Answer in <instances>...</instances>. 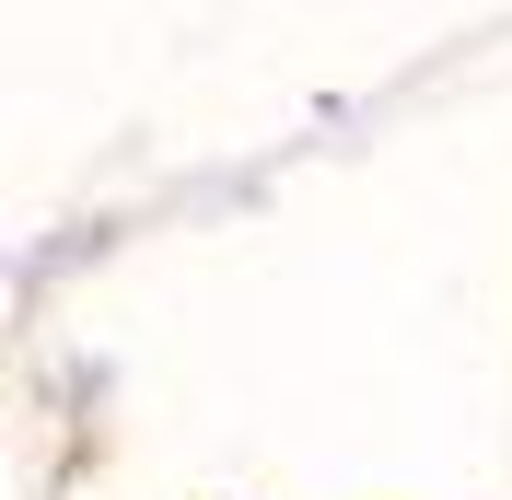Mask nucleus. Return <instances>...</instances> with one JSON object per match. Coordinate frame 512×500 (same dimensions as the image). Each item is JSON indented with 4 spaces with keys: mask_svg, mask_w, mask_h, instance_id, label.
<instances>
[]
</instances>
